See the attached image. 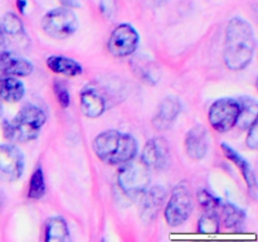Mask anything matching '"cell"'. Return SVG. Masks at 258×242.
Segmentation results:
<instances>
[{"mask_svg":"<svg viewBox=\"0 0 258 242\" xmlns=\"http://www.w3.org/2000/svg\"><path fill=\"white\" fill-rule=\"evenodd\" d=\"M256 40L251 24L242 18L229 20L224 43V63L232 71H242L249 65Z\"/></svg>","mask_w":258,"mask_h":242,"instance_id":"6da1fadb","label":"cell"},{"mask_svg":"<svg viewBox=\"0 0 258 242\" xmlns=\"http://www.w3.org/2000/svg\"><path fill=\"white\" fill-rule=\"evenodd\" d=\"M92 146L97 158L110 165L126 163L138 154V143L135 139L117 130L101 133L95 138Z\"/></svg>","mask_w":258,"mask_h":242,"instance_id":"7a4b0ae2","label":"cell"},{"mask_svg":"<svg viewBox=\"0 0 258 242\" xmlns=\"http://www.w3.org/2000/svg\"><path fill=\"white\" fill-rule=\"evenodd\" d=\"M47 116L40 107L34 105L24 106L14 118L4 124L5 138L12 141L28 143L38 138Z\"/></svg>","mask_w":258,"mask_h":242,"instance_id":"3957f363","label":"cell"},{"mask_svg":"<svg viewBox=\"0 0 258 242\" xmlns=\"http://www.w3.org/2000/svg\"><path fill=\"white\" fill-rule=\"evenodd\" d=\"M117 175L120 188L128 196L144 193L150 183V168L140 159L133 158L123 163Z\"/></svg>","mask_w":258,"mask_h":242,"instance_id":"277c9868","label":"cell"},{"mask_svg":"<svg viewBox=\"0 0 258 242\" xmlns=\"http://www.w3.org/2000/svg\"><path fill=\"white\" fill-rule=\"evenodd\" d=\"M44 33L54 39H66L75 34L78 28V19L72 10L58 8L48 12L42 19Z\"/></svg>","mask_w":258,"mask_h":242,"instance_id":"5b68a950","label":"cell"},{"mask_svg":"<svg viewBox=\"0 0 258 242\" xmlns=\"http://www.w3.org/2000/svg\"><path fill=\"white\" fill-rule=\"evenodd\" d=\"M194 202L190 189L185 184L174 188L165 208V219L169 226L178 227L183 224L193 212Z\"/></svg>","mask_w":258,"mask_h":242,"instance_id":"8992f818","label":"cell"},{"mask_svg":"<svg viewBox=\"0 0 258 242\" xmlns=\"http://www.w3.org/2000/svg\"><path fill=\"white\" fill-rule=\"evenodd\" d=\"M239 102L233 98H219L214 101L208 111L212 128L219 133H226L236 126L239 115Z\"/></svg>","mask_w":258,"mask_h":242,"instance_id":"52a82bcc","label":"cell"},{"mask_svg":"<svg viewBox=\"0 0 258 242\" xmlns=\"http://www.w3.org/2000/svg\"><path fill=\"white\" fill-rule=\"evenodd\" d=\"M139 45V34L130 24H121L113 29L108 39V50L115 57H127Z\"/></svg>","mask_w":258,"mask_h":242,"instance_id":"ba28073f","label":"cell"},{"mask_svg":"<svg viewBox=\"0 0 258 242\" xmlns=\"http://www.w3.org/2000/svg\"><path fill=\"white\" fill-rule=\"evenodd\" d=\"M141 160L150 169H165L170 161V150L165 139L154 138L149 140L141 154Z\"/></svg>","mask_w":258,"mask_h":242,"instance_id":"9c48e42d","label":"cell"},{"mask_svg":"<svg viewBox=\"0 0 258 242\" xmlns=\"http://www.w3.org/2000/svg\"><path fill=\"white\" fill-rule=\"evenodd\" d=\"M24 169L23 155L17 146L0 145V175L7 180H17Z\"/></svg>","mask_w":258,"mask_h":242,"instance_id":"30bf717a","label":"cell"},{"mask_svg":"<svg viewBox=\"0 0 258 242\" xmlns=\"http://www.w3.org/2000/svg\"><path fill=\"white\" fill-rule=\"evenodd\" d=\"M33 72V65L25 58L8 50L0 52V80L5 77H25Z\"/></svg>","mask_w":258,"mask_h":242,"instance_id":"8fae6325","label":"cell"},{"mask_svg":"<svg viewBox=\"0 0 258 242\" xmlns=\"http://www.w3.org/2000/svg\"><path fill=\"white\" fill-rule=\"evenodd\" d=\"M209 138L206 128L197 125L188 131L185 136V151L193 160H202L208 153Z\"/></svg>","mask_w":258,"mask_h":242,"instance_id":"7c38bea8","label":"cell"},{"mask_svg":"<svg viewBox=\"0 0 258 242\" xmlns=\"http://www.w3.org/2000/svg\"><path fill=\"white\" fill-rule=\"evenodd\" d=\"M181 111L180 101L175 97H166L159 105L155 116L153 118V124L159 130H165L170 128L171 124L175 121Z\"/></svg>","mask_w":258,"mask_h":242,"instance_id":"4fadbf2b","label":"cell"},{"mask_svg":"<svg viewBox=\"0 0 258 242\" xmlns=\"http://www.w3.org/2000/svg\"><path fill=\"white\" fill-rule=\"evenodd\" d=\"M165 189L163 187H154L150 191H145L143 202H141V218L144 222H151L156 218L159 211L165 201Z\"/></svg>","mask_w":258,"mask_h":242,"instance_id":"5bb4252c","label":"cell"},{"mask_svg":"<svg viewBox=\"0 0 258 242\" xmlns=\"http://www.w3.org/2000/svg\"><path fill=\"white\" fill-rule=\"evenodd\" d=\"M222 150H223L224 155L232 160L234 163V165L237 168L241 169V173L243 175L244 180H246L247 186H248L249 194L252 196V198H256L257 196V182H256V175H254L253 170H252L251 165L248 164V161L243 158L242 155H239L234 149H232L231 146L227 145V144H222Z\"/></svg>","mask_w":258,"mask_h":242,"instance_id":"9a60e30c","label":"cell"},{"mask_svg":"<svg viewBox=\"0 0 258 242\" xmlns=\"http://www.w3.org/2000/svg\"><path fill=\"white\" fill-rule=\"evenodd\" d=\"M106 102L102 96L92 88H86L81 92V110L87 117H98L105 112Z\"/></svg>","mask_w":258,"mask_h":242,"instance_id":"2e32d148","label":"cell"},{"mask_svg":"<svg viewBox=\"0 0 258 242\" xmlns=\"http://www.w3.org/2000/svg\"><path fill=\"white\" fill-rule=\"evenodd\" d=\"M47 66L52 72L67 77H76L82 73V67L77 60L63 55H50L47 59Z\"/></svg>","mask_w":258,"mask_h":242,"instance_id":"e0dca14e","label":"cell"},{"mask_svg":"<svg viewBox=\"0 0 258 242\" xmlns=\"http://www.w3.org/2000/svg\"><path fill=\"white\" fill-rule=\"evenodd\" d=\"M218 209H221L222 222H223L226 228L239 229L242 224L244 223L246 214L234 204L229 203V202H221Z\"/></svg>","mask_w":258,"mask_h":242,"instance_id":"ac0fdd59","label":"cell"},{"mask_svg":"<svg viewBox=\"0 0 258 242\" xmlns=\"http://www.w3.org/2000/svg\"><path fill=\"white\" fill-rule=\"evenodd\" d=\"M25 93L24 85L17 77H5L0 80V98L7 102H18Z\"/></svg>","mask_w":258,"mask_h":242,"instance_id":"d6986e66","label":"cell"},{"mask_svg":"<svg viewBox=\"0 0 258 242\" xmlns=\"http://www.w3.org/2000/svg\"><path fill=\"white\" fill-rule=\"evenodd\" d=\"M238 102L241 110H239L236 125H238V128L242 130H247L257 120L258 103L254 98L251 97H242Z\"/></svg>","mask_w":258,"mask_h":242,"instance_id":"ffe728a7","label":"cell"},{"mask_svg":"<svg viewBox=\"0 0 258 242\" xmlns=\"http://www.w3.org/2000/svg\"><path fill=\"white\" fill-rule=\"evenodd\" d=\"M68 239H70V229L67 222L58 216L48 219L45 226V241L66 242Z\"/></svg>","mask_w":258,"mask_h":242,"instance_id":"44dd1931","label":"cell"},{"mask_svg":"<svg viewBox=\"0 0 258 242\" xmlns=\"http://www.w3.org/2000/svg\"><path fill=\"white\" fill-rule=\"evenodd\" d=\"M219 221L218 212L214 209H208L204 211L203 216L201 217L198 222V232L203 234H214L219 232Z\"/></svg>","mask_w":258,"mask_h":242,"instance_id":"7402d4cb","label":"cell"},{"mask_svg":"<svg viewBox=\"0 0 258 242\" xmlns=\"http://www.w3.org/2000/svg\"><path fill=\"white\" fill-rule=\"evenodd\" d=\"M0 27H2L5 35H13V37L24 35V27H23L22 20L13 13H7L3 17Z\"/></svg>","mask_w":258,"mask_h":242,"instance_id":"603a6c76","label":"cell"},{"mask_svg":"<svg viewBox=\"0 0 258 242\" xmlns=\"http://www.w3.org/2000/svg\"><path fill=\"white\" fill-rule=\"evenodd\" d=\"M45 182H44V174H43L42 169H35L33 173L32 178H30L29 183V191H28V196L32 199H40L45 194Z\"/></svg>","mask_w":258,"mask_h":242,"instance_id":"cb8c5ba5","label":"cell"},{"mask_svg":"<svg viewBox=\"0 0 258 242\" xmlns=\"http://www.w3.org/2000/svg\"><path fill=\"white\" fill-rule=\"evenodd\" d=\"M54 95L57 97L58 102L62 106L63 108L68 107L71 103V96L68 92V88L64 83H62L60 81H55L54 82Z\"/></svg>","mask_w":258,"mask_h":242,"instance_id":"d4e9b609","label":"cell"},{"mask_svg":"<svg viewBox=\"0 0 258 242\" xmlns=\"http://www.w3.org/2000/svg\"><path fill=\"white\" fill-rule=\"evenodd\" d=\"M198 199L199 203H201L202 207L204 208V211H208V209H214V211H217L219 207V203H221V201H219L218 198L212 196V194L207 191L199 192Z\"/></svg>","mask_w":258,"mask_h":242,"instance_id":"484cf974","label":"cell"},{"mask_svg":"<svg viewBox=\"0 0 258 242\" xmlns=\"http://www.w3.org/2000/svg\"><path fill=\"white\" fill-rule=\"evenodd\" d=\"M247 146L251 150H257L258 148V126L257 120L248 128V135H247Z\"/></svg>","mask_w":258,"mask_h":242,"instance_id":"4316f807","label":"cell"},{"mask_svg":"<svg viewBox=\"0 0 258 242\" xmlns=\"http://www.w3.org/2000/svg\"><path fill=\"white\" fill-rule=\"evenodd\" d=\"M7 35H5V33L3 32L2 27H0V52H3V50H7Z\"/></svg>","mask_w":258,"mask_h":242,"instance_id":"83f0119b","label":"cell"},{"mask_svg":"<svg viewBox=\"0 0 258 242\" xmlns=\"http://www.w3.org/2000/svg\"><path fill=\"white\" fill-rule=\"evenodd\" d=\"M25 7H27V2L25 0H18V8H19L20 12L24 13Z\"/></svg>","mask_w":258,"mask_h":242,"instance_id":"f1b7e54d","label":"cell"},{"mask_svg":"<svg viewBox=\"0 0 258 242\" xmlns=\"http://www.w3.org/2000/svg\"><path fill=\"white\" fill-rule=\"evenodd\" d=\"M60 2H62V3H64V4H67V5L72 4V0H60Z\"/></svg>","mask_w":258,"mask_h":242,"instance_id":"f546056e","label":"cell"},{"mask_svg":"<svg viewBox=\"0 0 258 242\" xmlns=\"http://www.w3.org/2000/svg\"><path fill=\"white\" fill-rule=\"evenodd\" d=\"M3 113V103H2V98H0V116Z\"/></svg>","mask_w":258,"mask_h":242,"instance_id":"4dcf8cb0","label":"cell"}]
</instances>
